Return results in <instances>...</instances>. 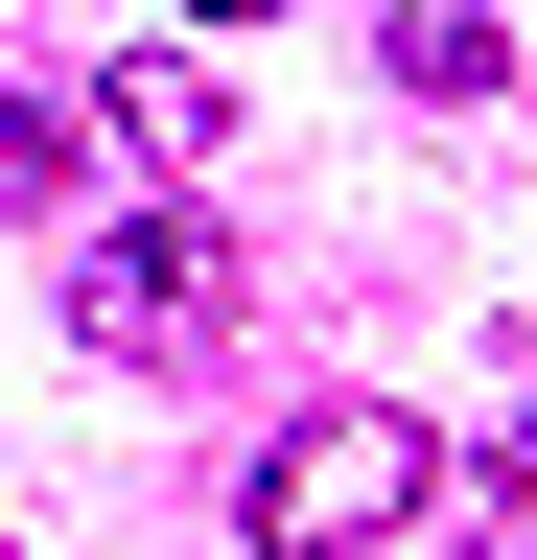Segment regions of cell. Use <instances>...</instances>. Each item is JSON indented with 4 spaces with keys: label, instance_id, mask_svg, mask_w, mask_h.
<instances>
[{
    "label": "cell",
    "instance_id": "6da1fadb",
    "mask_svg": "<svg viewBox=\"0 0 537 560\" xmlns=\"http://www.w3.org/2000/svg\"><path fill=\"white\" fill-rule=\"evenodd\" d=\"M421 514H444V444L397 397H304L281 444L234 467V537L257 560H374V537H421Z\"/></svg>",
    "mask_w": 537,
    "mask_h": 560
},
{
    "label": "cell",
    "instance_id": "7a4b0ae2",
    "mask_svg": "<svg viewBox=\"0 0 537 560\" xmlns=\"http://www.w3.org/2000/svg\"><path fill=\"white\" fill-rule=\"evenodd\" d=\"M71 327L117 350V374H211L234 350V234L211 210H117V234L71 257Z\"/></svg>",
    "mask_w": 537,
    "mask_h": 560
},
{
    "label": "cell",
    "instance_id": "52a82bcc",
    "mask_svg": "<svg viewBox=\"0 0 537 560\" xmlns=\"http://www.w3.org/2000/svg\"><path fill=\"white\" fill-rule=\"evenodd\" d=\"M0 560H24V537H0Z\"/></svg>",
    "mask_w": 537,
    "mask_h": 560
},
{
    "label": "cell",
    "instance_id": "5b68a950",
    "mask_svg": "<svg viewBox=\"0 0 537 560\" xmlns=\"http://www.w3.org/2000/svg\"><path fill=\"white\" fill-rule=\"evenodd\" d=\"M397 94H444V117H467V94H514V47L467 24V0H421V24H397Z\"/></svg>",
    "mask_w": 537,
    "mask_h": 560
},
{
    "label": "cell",
    "instance_id": "8992f818",
    "mask_svg": "<svg viewBox=\"0 0 537 560\" xmlns=\"http://www.w3.org/2000/svg\"><path fill=\"white\" fill-rule=\"evenodd\" d=\"M164 24H281V0H164Z\"/></svg>",
    "mask_w": 537,
    "mask_h": 560
},
{
    "label": "cell",
    "instance_id": "3957f363",
    "mask_svg": "<svg viewBox=\"0 0 537 560\" xmlns=\"http://www.w3.org/2000/svg\"><path fill=\"white\" fill-rule=\"evenodd\" d=\"M94 94H117V140H141V164H211V140H234V94H211L187 47H141V70H94Z\"/></svg>",
    "mask_w": 537,
    "mask_h": 560
},
{
    "label": "cell",
    "instance_id": "277c9868",
    "mask_svg": "<svg viewBox=\"0 0 537 560\" xmlns=\"http://www.w3.org/2000/svg\"><path fill=\"white\" fill-rule=\"evenodd\" d=\"M94 187V117L71 94H0V210H71Z\"/></svg>",
    "mask_w": 537,
    "mask_h": 560
}]
</instances>
